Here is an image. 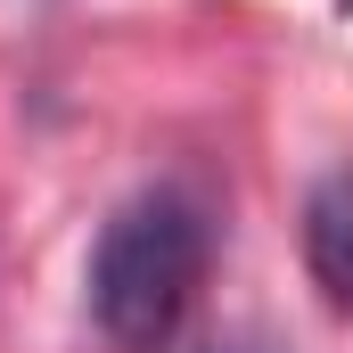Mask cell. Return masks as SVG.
Returning a JSON list of instances; mask_svg holds the SVG:
<instances>
[{
	"mask_svg": "<svg viewBox=\"0 0 353 353\" xmlns=\"http://www.w3.org/2000/svg\"><path fill=\"white\" fill-rule=\"evenodd\" d=\"M205 255H214V222L205 205L157 181L140 197H123L90 247V321L115 353H165L205 288Z\"/></svg>",
	"mask_w": 353,
	"mask_h": 353,
	"instance_id": "cell-1",
	"label": "cell"
},
{
	"mask_svg": "<svg viewBox=\"0 0 353 353\" xmlns=\"http://www.w3.org/2000/svg\"><path fill=\"white\" fill-rule=\"evenodd\" d=\"M197 353H288V345H279L271 329H222L214 345H197Z\"/></svg>",
	"mask_w": 353,
	"mask_h": 353,
	"instance_id": "cell-3",
	"label": "cell"
},
{
	"mask_svg": "<svg viewBox=\"0 0 353 353\" xmlns=\"http://www.w3.org/2000/svg\"><path fill=\"white\" fill-rule=\"evenodd\" d=\"M304 263L329 288V304L353 312V165H337L304 205Z\"/></svg>",
	"mask_w": 353,
	"mask_h": 353,
	"instance_id": "cell-2",
	"label": "cell"
}]
</instances>
